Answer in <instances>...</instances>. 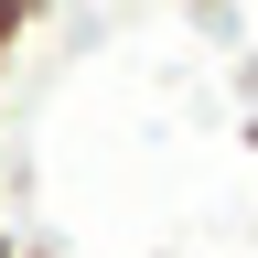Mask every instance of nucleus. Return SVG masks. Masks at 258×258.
Listing matches in <instances>:
<instances>
[{
	"label": "nucleus",
	"mask_w": 258,
	"mask_h": 258,
	"mask_svg": "<svg viewBox=\"0 0 258 258\" xmlns=\"http://www.w3.org/2000/svg\"><path fill=\"white\" fill-rule=\"evenodd\" d=\"M0 108H11V86H0Z\"/></svg>",
	"instance_id": "obj_3"
},
{
	"label": "nucleus",
	"mask_w": 258,
	"mask_h": 258,
	"mask_svg": "<svg viewBox=\"0 0 258 258\" xmlns=\"http://www.w3.org/2000/svg\"><path fill=\"white\" fill-rule=\"evenodd\" d=\"M32 43H43V11H32V0H0V76H11Z\"/></svg>",
	"instance_id": "obj_1"
},
{
	"label": "nucleus",
	"mask_w": 258,
	"mask_h": 258,
	"mask_svg": "<svg viewBox=\"0 0 258 258\" xmlns=\"http://www.w3.org/2000/svg\"><path fill=\"white\" fill-rule=\"evenodd\" d=\"M0 258H22V237H11V226H0Z\"/></svg>",
	"instance_id": "obj_2"
}]
</instances>
